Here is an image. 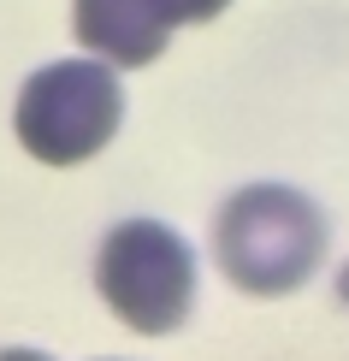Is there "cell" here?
I'll list each match as a JSON object with an SVG mask.
<instances>
[{"instance_id":"cell-1","label":"cell","mask_w":349,"mask_h":361,"mask_svg":"<svg viewBox=\"0 0 349 361\" xmlns=\"http://www.w3.org/2000/svg\"><path fill=\"white\" fill-rule=\"evenodd\" d=\"M219 267L237 290L249 296H284L314 279L326 255V219L302 190L284 184H255L225 202L214 225Z\"/></svg>"},{"instance_id":"cell-2","label":"cell","mask_w":349,"mask_h":361,"mask_svg":"<svg viewBox=\"0 0 349 361\" xmlns=\"http://www.w3.org/2000/svg\"><path fill=\"white\" fill-rule=\"evenodd\" d=\"M95 284L125 326L160 338V332H178L190 320L195 255L160 219H125L107 231V243L95 255Z\"/></svg>"},{"instance_id":"cell-3","label":"cell","mask_w":349,"mask_h":361,"mask_svg":"<svg viewBox=\"0 0 349 361\" xmlns=\"http://www.w3.org/2000/svg\"><path fill=\"white\" fill-rule=\"evenodd\" d=\"M118 113H125V89L101 59H59L24 83L18 142L42 166H78L113 142Z\"/></svg>"},{"instance_id":"cell-4","label":"cell","mask_w":349,"mask_h":361,"mask_svg":"<svg viewBox=\"0 0 349 361\" xmlns=\"http://www.w3.org/2000/svg\"><path fill=\"white\" fill-rule=\"evenodd\" d=\"M225 0H78V36L113 66H148L178 24L214 18Z\"/></svg>"},{"instance_id":"cell-5","label":"cell","mask_w":349,"mask_h":361,"mask_svg":"<svg viewBox=\"0 0 349 361\" xmlns=\"http://www.w3.org/2000/svg\"><path fill=\"white\" fill-rule=\"evenodd\" d=\"M0 361H48V355H36V350H0Z\"/></svg>"},{"instance_id":"cell-6","label":"cell","mask_w":349,"mask_h":361,"mask_svg":"<svg viewBox=\"0 0 349 361\" xmlns=\"http://www.w3.org/2000/svg\"><path fill=\"white\" fill-rule=\"evenodd\" d=\"M338 296H343V302H349V267H343V279H338Z\"/></svg>"}]
</instances>
